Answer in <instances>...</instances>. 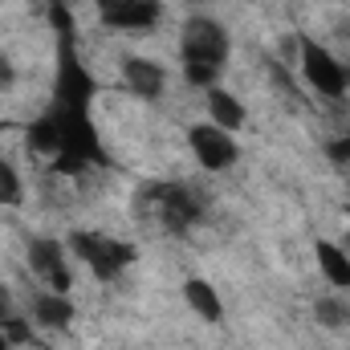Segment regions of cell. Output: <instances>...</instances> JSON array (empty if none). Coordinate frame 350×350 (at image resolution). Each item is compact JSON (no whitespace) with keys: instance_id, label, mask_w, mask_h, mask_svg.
I'll return each mask as SVG.
<instances>
[{"instance_id":"obj_1","label":"cell","mask_w":350,"mask_h":350,"mask_svg":"<svg viewBox=\"0 0 350 350\" xmlns=\"http://www.w3.org/2000/svg\"><path fill=\"white\" fill-rule=\"evenodd\" d=\"M70 249L78 253V261L86 265L98 281H114L118 273H126L135 265V257H139L135 245L114 241V237H102V232H86V228L70 232Z\"/></svg>"},{"instance_id":"obj_2","label":"cell","mask_w":350,"mask_h":350,"mask_svg":"<svg viewBox=\"0 0 350 350\" xmlns=\"http://www.w3.org/2000/svg\"><path fill=\"white\" fill-rule=\"evenodd\" d=\"M143 204H147V212L159 216V224H163L167 232H187V228L204 216L200 200H196L183 183H155V187H147V191L139 196V208H143Z\"/></svg>"},{"instance_id":"obj_3","label":"cell","mask_w":350,"mask_h":350,"mask_svg":"<svg viewBox=\"0 0 350 350\" xmlns=\"http://www.w3.org/2000/svg\"><path fill=\"white\" fill-rule=\"evenodd\" d=\"M179 57H183V66H212V70H220L224 57H228L224 25L212 21V16H191L183 25V37H179Z\"/></svg>"},{"instance_id":"obj_4","label":"cell","mask_w":350,"mask_h":350,"mask_svg":"<svg viewBox=\"0 0 350 350\" xmlns=\"http://www.w3.org/2000/svg\"><path fill=\"white\" fill-rule=\"evenodd\" d=\"M187 143H191V155L204 172H228L241 159V147H237L232 131H224L216 122H196L187 131Z\"/></svg>"},{"instance_id":"obj_5","label":"cell","mask_w":350,"mask_h":350,"mask_svg":"<svg viewBox=\"0 0 350 350\" xmlns=\"http://www.w3.org/2000/svg\"><path fill=\"white\" fill-rule=\"evenodd\" d=\"M301 74H306V82L318 90L322 98H342L350 86L347 66L326 45H318V41H301Z\"/></svg>"},{"instance_id":"obj_6","label":"cell","mask_w":350,"mask_h":350,"mask_svg":"<svg viewBox=\"0 0 350 350\" xmlns=\"http://www.w3.org/2000/svg\"><path fill=\"white\" fill-rule=\"evenodd\" d=\"M29 269L45 281V289H53V293H70V285H74V273H70V265H66V249H62V241H53V237H33L29 241Z\"/></svg>"},{"instance_id":"obj_7","label":"cell","mask_w":350,"mask_h":350,"mask_svg":"<svg viewBox=\"0 0 350 350\" xmlns=\"http://www.w3.org/2000/svg\"><path fill=\"white\" fill-rule=\"evenodd\" d=\"M94 4H98L102 25H110V29H126V33L155 29L159 16H163V0H94Z\"/></svg>"},{"instance_id":"obj_8","label":"cell","mask_w":350,"mask_h":350,"mask_svg":"<svg viewBox=\"0 0 350 350\" xmlns=\"http://www.w3.org/2000/svg\"><path fill=\"white\" fill-rule=\"evenodd\" d=\"M122 78H126L131 94L143 98V102H155V98L163 94V86H167L163 66L151 62V57H126V62H122Z\"/></svg>"},{"instance_id":"obj_9","label":"cell","mask_w":350,"mask_h":350,"mask_svg":"<svg viewBox=\"0 0 350 350\" xmlns=\"http://www.w3.org/2000/svg\"><path fill=\"white\" fill-rule=\"evenodd\" d=\"M33 318H37V326H45V330H66V326L74 322V301H70V293L45 289V293L33 301Z\"/></svg>"},{"instance_id":"obj_10","label":"cell","mask_w":350,"mask_h":350,"mask_svg":"<svg viewBox=\"0 0 350 350\" xmlns=\"http://www.w3.org/2000/svg\"><path fill=\"white\" fill-rule=\"evenodd\" d=\"M183 301H187L191 314H200L204 322H220V318H224V301H220L216 285H208L204 277H191V281L183 285Z\"/></svg>"},{"instance_id":"obj_11","label":"cell","mask_w":350,"mask_h":350,"mask_svg":"<svg viewBox=\"0 0 350 350\" xmlns=\"http://www.w3.org/2000/svg\"><path fill=\"white\" fill-rule=\"evenodd\" d=\"M314 257H318V269H322V277L330 285L350 289V253L347 249H338L334 241H318L314 245Z\"/></svg>"},{"instance_id":"obj_12","label":"cell","mask_w":350,"mask_h":350,"mask_svg":"<svg viewBox=\"0 0 350 350\" xmlns=\"http://www.w3.org/2000/svg\"><path fill=\"white\" fill-rule=\"evenodd\" d=\"M208 122H216V126H224V131L245 126V106H241V98L228 94V90H220V86H212L208 90Z\"/></svg>"},{"instance_id":"obj_13","label":"cell","mask_w":350,"mask_h":350,"mask_svg":"<svg viewBox=\"0 0 350 350\" xmlns=\"http://www.w3.org/2000/svg\"><path fill=\"white\" fill-rule=\"evenodd\" d=\"M29 147H33L37 155H49V159L62 155V122H57L53 110H45V114L29 126Z\"/></svg>"},{"instance_id":"obj_14","label":"cell","mask_w":350,"mask_h":350,"mask_svg":"<svg viewBox=\"0 0 350 350\" xmlns=\"http://www.w3.org/2000/svg\"><path fill=\"white\" fill-rule=\"evenodd\" d=\"M25 200V183L8 159H0V208H16Z\"/></svg>"},{"instance_id":"obj_15","label":"cell","mask_w":350,"mask_h":350,"mask_svg":"<svg viewBox=\"0 0 350 350\" xmlns=\"http://www.w3.org/2000/svg\"><path fill=\"white\" fill-rule=\"evenodd\" d=\"M314 318H318L326 330H338V326L350 322V310L338 301V297H318V301H314Z\"/></svg>"},{"instance_id":"obj_16","label":"cell","mask_w":350,"mask_h":350,"mask_svg":"<svg viewBox=\"0 0 350 350\" xmlns=\"http://www.w3.org/2000/svg\"><path fill=\"white\" fill-rule=\"evenodd\" d=\"M216 74H220V70H212V66H183L187 86H200V90H212V86H216Z\"/></svg>"},{"instance_id":"obj_17","label":"cell","mask_w":350,"mask_h":350,"mask_svg":"<svg viewBox=\"0 0 350 350\" xmlns=\"http://www.w3.org/2000/svg\"><path fill=\"white\" fill-rule=\"evenodd\" d=\"M0 330H4V338H8L12 347H25V342L33 338V330H29V322H25V318H4V326H0Z\"/></svg>"},{"instance_id":"obj_18","label":"cell","mask_w":350,"mask_h":350,"mask_svg":"<svg viewBox=\"0 0 350 350\" xmlns=\"http://www.w3.org/2000/svg\"><path fill=\"white\" fill-rule=\"evenodd\" d=\"M326 151H330V159H338V163H347V159H350V139H334V143H330Z\"/></svg>"},{"instance_id":"obj_19","label":"cell","mask_w":350,"mask_h":350,"mask_svg":"<svg viewBox=\"0 0 350 350\" xmlns=\"http://www.w3.org/2000/svg\"><path fill=\"white\" fill-rule=\"evenodd\" d=\"M12 82H16V70H12V62L0 53V90H8Z\"/></svg>"},{"instance_id":"obj_20","label":"cell","mask_w":350,"mask_h":350,"mask_svg":"<svg viewBox=\"0 0 350 350\" xmlns=\"http://www.w3.org/2000/svg\"><path fill=\"white\" fill-rule=\"evenodd\" d=\"M0 350H12V342H8V338H4V330H0Z\"/></svg>"},{"instance_id":"obj_21","label":"cell","mask_w":350,"mask_h":350,"mask_svg":"<svg viewBox=\"0 0 350 350\" xmlns=\"http://www.w3.org/2000/svg\"><path fill=\"white\" fill-rule=\"evenodd\" d=\"M4 318H8V314H4V297H0V326H4Z\"/></svg>"},{"instance_id":"obj_22","label":"cell","mask_w":350,"mask_h":350,"mask_svg":"<svg viewBox=\"0 0 350 350\" xmlns=\"http://www.w3.org/2000/svg\"><path fill=\"white\" fill-rule=\"evenodd\" d=\"M49 4H74V0H49Z\"/></svg>"},{"instance_id":"obj_23","label":"cell","mask_w":350,"mask_h":350,"mask_svg":"<svg viewBox=\"0 0 350 350\" xmlns=\"http://www.w3.org/2000/svg\"><path fill=\"white\" fill-rule=\"evenodd\" d=\"M191 4H208V0H191Z\"/></svg>"},{"instance_id":"obj_24","label":"cell","mask_w":350,"mask_h":350,"mask_svg":"<svg viewBox=\"0 0 350 350\" xmlns=\"http://www.w3.org/2000/svg\"><path fill=\"white\" fill-rule=\"evenodd\" d=\"M347 253H350V237H347Z\"/></svg>"}]
</instances>
